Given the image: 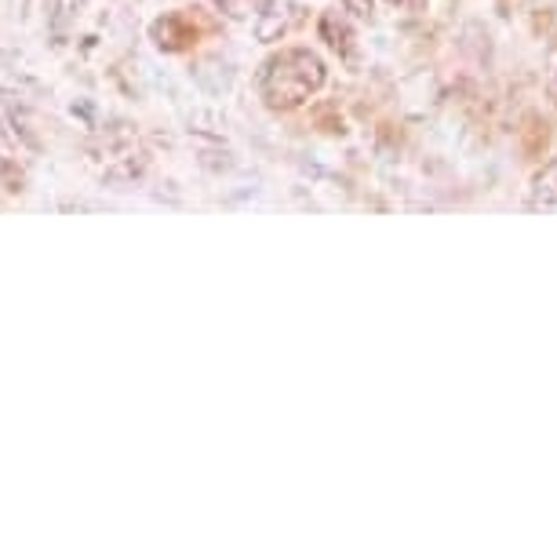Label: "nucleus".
<instances>
[{
    "label": "nucleus",
    "mask_w": 557,
    "mask_h": 557,
    "mask_svg": "<svg viewBox=\"0 0 557 557\" xmlns=\"http://www.w3.org/2000/svg\"><path fill=\"white\" fill-rule=\"evenodd\" d=\"M288 29V15H285V4L281 0H273V4H267L259 12V18H256V34H259V40H277L281 34Z\"/></svg>",
    "instance_id": "2"
},
{
    "label": "nucleus",
    "mask_w": 557,
    "mask_h": 557,
    "mask_svg": "<svg viewBox=\"0 0 557 557\" xmlns=\"http://www.w3.org/2000/svg\"><path fill=\"white\" fill-rule=\"evenodd\" d=\"M219 8L230 15V18H251V8H256V0H215Z\"/></svg>",
    "instance_id": "3"
},
{
    "label": "nucleus",
    "mask_w": 557,
    "mask_h": 557,
    "mask_svg": "<svg viewBox=\"0 0 557 557\" xmlns=\"http://www.w3.org/2000/svg\"><path fill=\"white\" fill-rule=\"evenodd\" d=\"M321 81L324 70L310 51H285L281 59L267 62V70L259 73V84L273 107H296Z\"/></svg>",
    "instance_id": "1"
}]
</instances>
